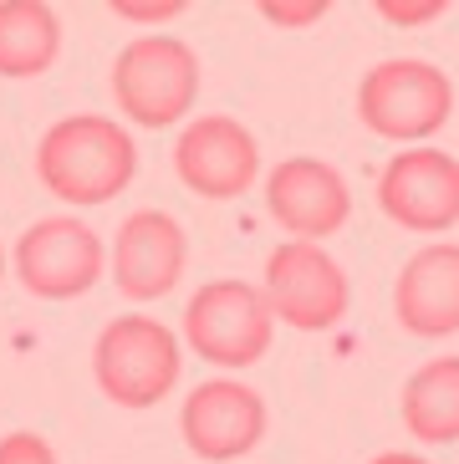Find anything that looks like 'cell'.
Returning a JSON list of instances; mask_svg holds the SVG:
<instances>
[{"label":"cell","mask_w":459,"mask_h":464,"mask_svg":"<svg viewBox=\"0 0 459 464\" xmlns=\"http://www.w3.org/2000/svg\"><path fill=\"white\" fill-rule=\"evenodd\" d=\"M373 11L388 21V26H434V21H444L449 15V0H419V5H404V0H378Z\"/></svg>","instance_id":"cell-18"},{"label":"cell","mask_w":459,"mask_h":464,"mask_svg":"<svg viewBox=\"0 0 459 464\" xmlns=\"http://www.w3.org/2000/svg\"><path fill=\"white\" fill-rule=\"evenodd\" d=\"M266 429H270L266 398L245 378H230V372L194 382L184 409H179V434H184L190 454L210 464L245 459L250 450H260Z\"/></svg>","instance_id":"cell-9"},{"label":"cell","mask_w":459,"mask_h":464,"mask_svg":"<svg viewBox=\"0 0 459 464\" xmlns=\"http://www.w3.org/2000/svg\"><path fill=\"white\" fill-rule=\"evenodd\" d=\"M108 11L118 21H133V26H163V21H179L190 11V0H108Z\"/></svg>","instance_id":"cell-17"},{"label":"cell","mask_w":459,"mask_h":464,"mask_svg":"<svg viewBox=\"0 0 459 464\" xmlns=\"http://www.w3.org/2000/svg\"><path fill=\"white\" fill-rule=\"evenodd\" d=\"M179 372H184V342L149 312L112 316L93 342V378L118 409H159L179 388Z\"/></svg>","instance_id":"cell-2"},{"label":"cell","mask_w":459,"mask_h":464,"mask_svg":"<svg viewBox=\"0 0 459 464\" xmlns=\"http://www.w3.org/2000/svg\"><path fill=\"white\" fill-rule=\"evenodd\" d=\"M174 174L190 194H200L210 205H230V199L250 194V184L260 179V143L240 118L204 112L179 128Z\"/></svg>","instance_id":"cell-8"},{"label":"cell","mask_w":459,"mask_h":464,"mask_svg":"<svg viewBox=\"0 0 459 464\" xmlns=\"http://www.w3.org/2000/svg\"><path fill=\"white\" fill-rule=\"evenodd\" d=\"M266 209L291 240L322 246V240H332V235L347 225L352 189L327 159L297 153V159H281V164L266 174Z\"/></svg>","instance_id":"cell-12"},{"label":"cell","mask_w":459,"mask_h":464,"mask_svg":"<svg viewBox=\"0 0 459 464\" xmlns=\"http://www.w3.org/2000/svg\"><path fill=\"white\" fill-rule=\"evenodd\" d=\"M108 271L122 301L153 306L169 291H179V281L190 271V235L169 209H133V215H122L118 235H112Z\"/></svg>","instance_id":"cell-10"},{"label":"cell","mask_w":459,"mask_h":464,"mask_svg":"<svg viewBox=\"0 0 459 464\" xmlns=\"http://www.w3.org/2000/svg\"><path fill=\"white\" fill-rule=\"evenodd\" d=\"M454 112V87L449 72L424 62V56H388L378 67H367V77L357 82V118L367 133L419 149L429 143Z\"/></svg>","instance_id":"cell-4"},{"label":"cell","mask_w":459,"mask_h":464,"mask_svg":"<svg viewBox=\"0 0 459 464\" xmlns=\"http://www.w3.org/2000/svg\"><path fill=\"white\" fill-rule=\"evenodd\" d=\"M404 423L408 434L439 450L459 444V357H429L404 382Z\"/></svg>","instance_id":"cell-15"},{"label":"cell","mask_w":459,"mask_h":464,"mask_svg":"<svg viewBox=\"0 0 459 464\" xmlns=\"http://www.w3.org/2000/svg\"><path fill=\"white\" fill-rule=\"evenodd\" d=\"M112 102L133 128H184L200 102V56L169 31H143L112 56Z\"/></svg>","instance_id":"cell-3"},{"label":"cell","mask_w":459,"mask_h":464,"mask_svg":"<svg viewBox=\"0 0 459 464\" xmlns=\"http://www.w3.org/2000/svg\"><path fill=\"white\" fill-rule=\"evenodd\" d=\"M179 342L194 357H204L210 368H225L235 378L240 368H256L260 357L270 353L276 316H270L260 286L235 281V276H220V281H204L190 296V306H184V337Z\"/></svg>","instance_id":"cell-5"},{"label":"cell","mask_w":459,"mask_h":464,"mask_svg":"<svg viewBox=\"0 0 459 464\" xmlns=\"http://www.w3.org/2000/svg\"><path fill=\"white\" fill-rule=\"evenodd\" d=\"M367 464H434V459L419 450H388V454H373Z\"/></svg>","instance_id":"cell-20"},{"label":"cell","mask_w":459,"mask_h":464,"mask_svg":"<svg viewBox=\"0 0 459 464\" xmlns=\"http://www.w3.org/2000/svg\"><path fill=\"white\" fill-rule=\"evenodd\" d=\"M11 266L31 296L77 301L108 276V246H103V235L82 215L62 209V215L31 219L26 230H21V240L11 250Z\"/></svg>","instance_id":"cell-6"},{"label":"cell","mask_w":459,"mask_h":464,"mask_svg":"<svg viewBox=\"0 0 459 464\" xmlns=\"http://www.w3.org/2000/svg\"><path fill=\"white\" fill-rule=\"evenodd\" d=\"M393 316L408 337L439 342L459 332V246H424L393 281Z\"/></svg>","instance_id":"cell-13"},{"label":"cell","mask_w":459,"mask_h":464,"mask_svg":"<svg viewBox=\"0 0 459 464\" xmlns=\"http://www.w3.org/2000/svg\"><path fill=\"white\" fill-rule=\"evenodd\" d=\"M62 56V15L46 0H0V77L26 82L56 67Z\"/></svg>","instance_id":"cell-14"},{"label":"cell","mask_w":459,"mask_h":464,"mask_svg":"<svg viewBox=\"0 0 459 464\" xmlns=\"http://www.w3.org/2000/svg\"><path fill=\"white\" fill-rule=\"evenodd\" d=\"M5 266H11V260H5V246H0V281H5Z\"/></svg>","instance_id":"cell-21"},{"label":"cell","mask_w":459,"mask_h":464,"mask_svg":"<svg viewBox=\"0 0 459 464\" xmlns=\"http://www.w3.org/2000/svg\"><path fill=\"white\" fill-rule=\"evenodd\" d=\"M260 296H266L276 327L291 332H332L352 306L347 271L337 256L311 240H281L266 256V276H260Z\"/></svg>","instance_id":"cell-7"},{"label":"cell","mask_w":459,"mask_h":464,"mask_svg":"<svg viewBox=\"0 0 459 464\" xmlns=\"http://www.w3.org/2000/svg\"><path fill=\"white\" fill-rule=\"evenodd\" d=\"M378 209L414 235H444L459 225V159L444 149H398L378 174Z\"/></svg>","instance_id":"cell-11"},{"label":"cell","mask_w":459,"mask_h":464,"mask_svg":"<svg viewBox=\"0 0 459 464\" xmlns=\"http://www.w3.org/2000/svg\"><path fill=\"white\" fill-rule=\"evenodd\" d=\"M0 464H62L52 450V439L36 429H11L0 434Z\"/></svg>","instance_id":"cell-16"},{"label":"cell","mask_w":459,"mask_h":464,"mask_svg":"<svg viewBox=\"0 0 459 464\" xmlns=\"http://www.w3.org/2000/svg\"><path fill=\"white\" fill-rule=\"evenodd\" d=\"M327 11H332V0H307V5H276V0H260V15H266L270 26H286V31L317 26Z\"/></svg>","instance_id":"cell-19"},{"label":"cell","mask_w":459,"mask_h":464,"mask_svg":"<svg viewBox=\"0 0 459 464\" xmlns=\"http://www.w3.org/2000/svg\"><path fill=\"white\" fill-rule=\"evenodd\" d=\"M36 179L56 205L97 209L112 205L138 179V143L128 123L108 112H72L56 118L36 143Z\"/></svg>","instance_id":"cell-1"}]
</instances>
